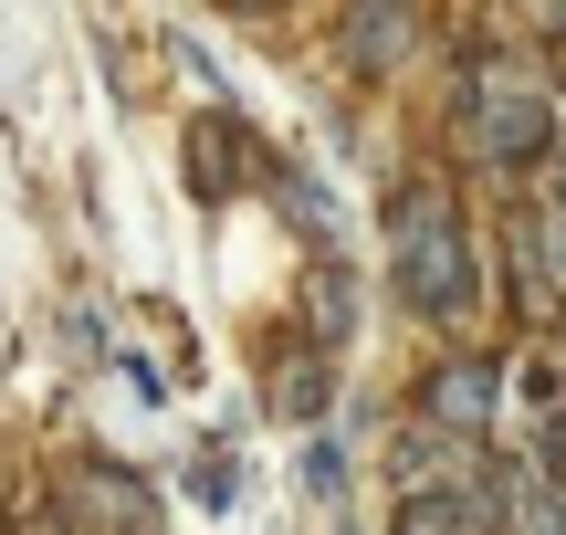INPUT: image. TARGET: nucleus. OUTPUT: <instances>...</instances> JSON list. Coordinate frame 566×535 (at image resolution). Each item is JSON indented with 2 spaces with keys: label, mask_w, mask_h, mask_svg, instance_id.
<instances>
[{
  "label": "nucleus",
  "mask_w": 566,
  "mask_h": 535,
  "mask_svg": "<svg viewBox=\"0 0 566 535\" xmlns=\"http://www.w3.org/2000/svg\"><path fill=\"white\" fill-rule=\"evenodd\" d=\"M304 494H315V504H336V494H346V441H336V431L304 441Z\"/></svg>",
  "instance_id": "obj_8"
},
{
  "label": "nucleus",
  "mask_w": 566,
  "mask_h": 535,
  "mask_svg": "<svg viewBox=\"0 0 566 535\" xmlns=\"http://www.w3.org/2000/svg\"><path fill=\"white\" fill-rule=\"evenodd\" d=\"M472 494H483L493 535H566V494H556V473H546V462H525V452H493Z\"/></svg>",
  "instance_id": "obj_4"
},
{
  "label": "nucleus",
  "mask_w": 566,
  "mask_h": 535,
  "mask_svg": "<svg viewBox=\"0 0 566 535\" xmlns=\"http://www.w3.org/2000/svg\"><path fill=\"white\" fill-rule=\"evenodd\" d=\"M409 42H420V11H409V0H357V11H346V63H357V74L409 63Z\"/></svg>",
  "instance_id": "obj_6"
},
{
  "label": "nucleus",
  "mask_w": 566,
  "mask_h": 535,
  "mask_svg": "<svg viewBox=\"0 0 566 535\" xmlns=\"http://www.w3.org/2000/svg\"><path fill=\"white\" fill-rule=\"evenodd\" d=\"M263 399H273L283 420H315L325 399H336V378H325V357H315V347H283V357H273V389H263Z\"/></svg>",
  "instance_id": "obj_7"
},
{
  "label": "nucleus",
  "mask_w": 566,
  "mask_h": 535,
  "mask_svg": "<svg viewBox=\"0 0 566 535\" xmlns=\"http://www.w3.org/2000/svg\"><path fill=\"white\" fill-rule=\"evenodd\" d=\"M189 494H200V504H231V494H242V483H231V452H210L200 473H189Z\"/></svg>",
  "instance_id": "obj_10"
},
{
  "label": "nucleus",
  "mask_w": 566,
  "mask_h": 535,
  "mask_svg": "<svg viewBox=\"0 0 566 535\" xmlns=\"http://www.w3.org/2000/svg\"><path fill=\"white\" fill-rule=\"evenodd\" d=\"M546 137H556L546 84H535L525 63H483V74H472V147L504 158V168H525V158H546Z\"/></svg>",
  "instance_id": "obj_2"
},
{
  "label": "nucleus",
  "mask_w": 566,
  "mask_h": 535,
  "mask_svg": "<svg viewBox=\"0 0 566 535\" xmlns=\"http://www.w3.org/2000/svg\"><path fill=\"white\" fill-rule=\"evenodd\" d=\"M63 515H74V535H158V483H137L126 462H74Z\"/></svg>",
  "instance_id": "obj_3"
},
{
  "label": "nucleus",
  "mask_w": 566,
  "mask_h": 535,
  "mask_svg": "<svg viewBox=\"0 0 566 535\" xmlns=\"http://www.w3.org/2000/svg\"><path fill=\"white\" fill-rule=\"evenodd\" d=\"M231 11H283V0H231Z\"/></svg>",
  "instance_id": "obj_11"
},
{
  "label": "nucleus",
  "mask_w": 566,
  "mask_h": 535,
  "mask_svg": "<svg viewBox=\"0 0 566 535\" xmlns=\"http://www.w3.org/2000/svg\"><path fill=\"white\" fill-rule=\"evenodd\" d=\"M493 410H504V368H483V357H451L420 389V420H441L451 441H493Z\"/></svg>",
  "instance_id": "obj_5"
},
{
  "label": "nucleus",
  "mask_w": 566,
  "mask_h": 535,
  "mask_svg": "<svg viewBox=\"0 0 566 535\" xmlns=\"http://www.w3.org/2000/svg\"><path fill=\"white\" fill-rule=\"evenodd\" d=\"M388 284H399V305L430 315V326H462V315L483 305V263H472L462 210H451L441 179H399L388 189Z\"/></svg>",
  "instance_id": "obj_1"
},
{
  "label": "nucleus",
  "mask_w": 566,
  "mask_h": 535,
  "mask_svg": "<svg viewBox=\"0 0 566 535\" xmlns=\"http://www.w3.org/2000/svg\"><path fill=\"white\" fill-rule=\"evenodd\" d=\"M535 242H546V284L566 294V179L546 189V210H535Z\"/></svg>",
  "instance_id": "obj_9"
}]
</instances>
